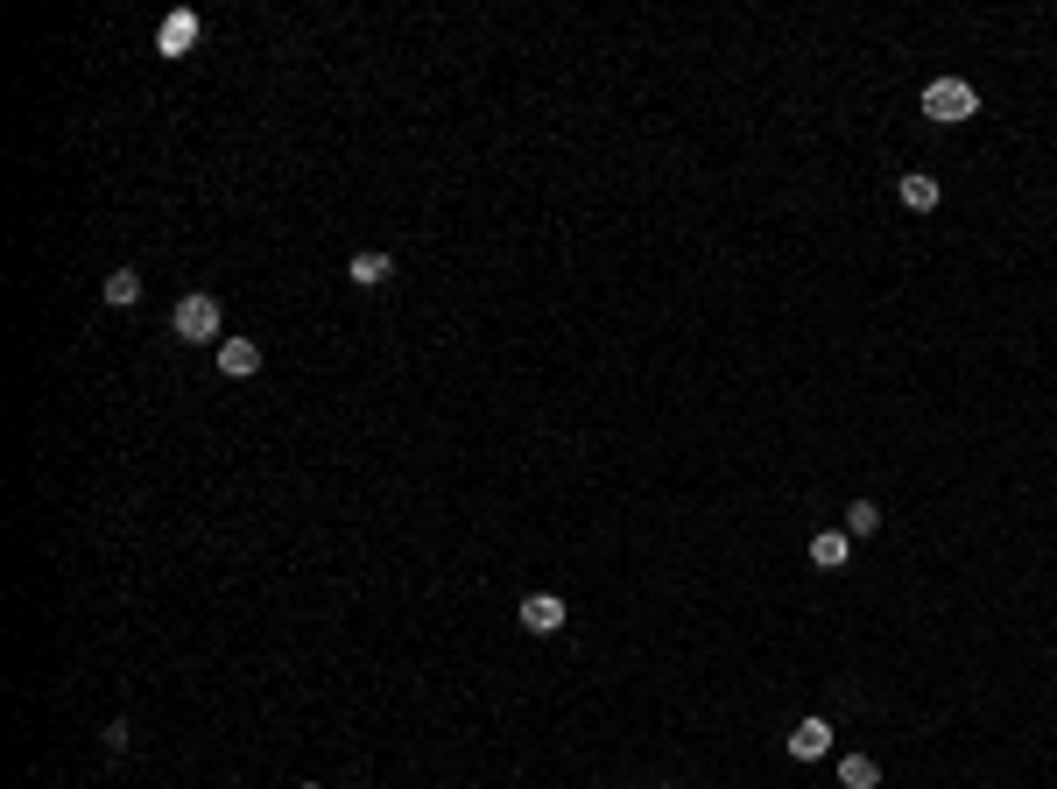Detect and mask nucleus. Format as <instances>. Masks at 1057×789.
<instances>
[{"instance_id": "nucleus-1", "label": "nucleus", "mask_w": 1057, "mask_h": 789, "mask_svg": "<svg viewBox=\"0 0 1057 789\" xmlns=\"http://www.w3.org/2000/svg\"><path fill=\"white\" fill-rule=\"evenodd\" d=\"M924 113L937 127H959V121L980 113V92H972L966 78H931V86H924Z\"/></svg>"}, {"instance_id": "nucleus-2", "label": "nucleus", "mask_w": 1057, "mask_h": 789, "mask_svg": "<svg viewBox=\"0 0 1057 789\" xmlns=\"http://www.w3.org/2000/svg\"><path fill=\"white\" fill-rule=\"evenodd\" d=\"M170 331H177L183 346H212V339H220V296L191 290V296H183V304L170 311Z\"/></svg>"}, {"instance_id": "nucleus-3", "label": "nucleus", "mask_w": 1057, "mask_h": 789, "mask_svg": "<svg viewBox=\"0 0 1057 789\" xmlns=\"http://www.w3.org/2000/svg\"><path fill=\"white\" fill-rule=\"evenodd\" d=\"M191 43H198V14L170 8V14H162V29H156V49H162V57H191Z\"/></svg>"}, {"instance_id": "nucleus-4", "label": "nucleus", "mask_w": 1057, "mask_h": 789, "mask_svg": "<svg viewBox=\"0 0 1057 789\" xmlns=\"http://www.w3.org/2000/svg\"><path fill=\"white\" fill-rule=\"evenodd\" d=\"M790 754H797V762H825V754H832V719H797V726H790Z\"/></svg>"}, {"instance_id": "nucleus-5", "label": "nucleus", "mask_w": 1057, "mask_h": 789, "mask_svg": "<svg viewBox=\"0 0 1057 789\" xmlns=\"http://www.w3.org/2000/svg\"><path fill=\"white\" fill-rule=\"evenodd\" d=\"M522 628H529V634H558V628H564V599H558V593H529V599H522Z\"/></svg>"}, {"instance_id": "nucleus-6", "label": "nucleus", "mask_w": 1057, "mask_h": 789, "mask_svg": "<svg viewBox=\"0 0 1057 789\" xmlns=\"http://www.w3.org/2000/svg\"><path fill=\"white\" fill-rule=\"evenodd\" d=\"M846 557H853V536H846V529H818V536H811V564H818V571H839Z\"/></svg>"}, {"instance_id": "nucleus-7", "label": "nucleus", "mask_w": 1057, "mask_h": 789, "mask_svg": "<svg viewBox=\"0 0 1057 789\" xmlns=\"http://www.w3.org/2000/svg\"><path fill=\"white\" fill-rule=\"evenodd\" d=\"M220 367H226L233 381L261 374V346H255V339H220Z\"/></svg>"}, {"instance_id": "nucleus-8", "label": "nucleus", "mask_w": 1057, "mask_h": 789, "mask_svg": "<svg viewBox=\"0 0 1057 789\" xmlns=\"http://www.w3.org/2000/svg\"><path fill=\"white\" fill-rule=\"evenodd\" d=\"M352 282H360V290H381V282L395 275V261L389 255H374V247H360V255H352V268H346Z\"/></svg>"}, {"instance_id": "nucleus-9", "label": "nucleus", "mask_w": 1057, "mask_h": 789, "mask_svg": "<svg viewBox=\"0 0 1057 789\" xmlns=\"http://www.w3.org/2000/svg\"><path fill=\"white\" fill-rule=\"evenodd\" d=\"M99 296H106L113 311H127V304H142V275H134V268H113L106 282H99Z\"/></svg>"}, {"instance_id": "nucleus-10", "label": "nucleus", "mask_w": 1057, "mask_h": 789, "mask_svg": "<svg viewBox=\"0 0 1057 789\" xmlns=\"http://www.w3.org/2000/svg\"><path fill=\"white\" fill-rule=\"evenodd\" d=\"M896 191H902V205H910V212H937V198H945V191H937V177H924V170L902 177Z\"/></svg>"}, {"instance_id": "nucleus-11", "label": "nucleus", "mask_w": 1057, "mask_h": 789, "mask_svg": "<svg viewBox=\"0 0 1057 789\" xmlns=\"http://www.w3.org/2000/svg\"><path fill=\"white\" fill-rule=\"evenodd\" d=\"M839 782H846V789H875L881 762H875V754H846V762H839Z\"/></svg>"}, {"instance_id": "nucleus-12", "label": "nucleus", "mask_w": 1057, "mask_h": 789, "mask_svg": "<svg viewBox=\"0 0 1057 789\" xmlns=\"http://www.w3.org/2000/svg\"><path fill=\"white\" fill-rule=\"evenodd\" d=\"M881 529V508H875V500H853V508H846V536H875Z\"/></svg>"}, {"instance_id": "nucleus-13", "label": "nucleus", "mask_w": 1057, "mask_h": 789, "mask_svg": "<svg viewBox=\"0 0 1057 789\" xmlns=\"http://www.w3.org/2000/svg\"><path fill=\"white\" fill-rule=\"evenodd\" d=\"M304 789H317V782H304Z\"/></svg>"}]
</instances>
